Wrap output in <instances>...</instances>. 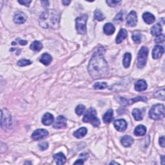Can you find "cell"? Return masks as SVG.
<instances>
[{
  "label": "cell",
  "instance_id": "1",
  "mask_svg": "<svg viewBox=\"0 0 165 165\" xmlns=\"http://www.w3.org/2000/svg\"><path fill=\"white\" fill-rule=\"evenodd\" d=\"M104 48H99L94 52L90 61L88 70L94 79H100L106 76L108 72V65L103 57Z\"/></svg>",
  "mask_w": 165,
  "mask_h": 165
},
{
  "label": "cell",
  "instance_id": "2",
  "mask_svg": "<svg viewBox=\"0 0 165 165\" xmlns=\"http://www.w3.org/2000/svg\"><path fill=\"white\" fill-rule=\"evenodd\" d=\"M60 14L56 10H47L40 16L39 23L41 27L45 28H54L58 25Z\"/></svg>",
  "mask_w": 165,
  "mask_h": 165
},
{
  "label": "cell",
  "instance_id": "3",
  "mask_svg": "<svg viewBox=\"0 0 165 165\" xmlns=\"http://www.w3.org/2000/svg\"><path fill=\"white\" fill-rule=\"evenodd\" d=\"M82 121L85 123H90L95 127H98L100 125V121L97 118L96 111L93 108H90L84 114Z\"/></svg>",
  "mask_w": 165,
  "mask_h": 165
},
{
  "label": "cell",
  "instance_id": "4",
  "mask_svg": "<svg viewBox=\"0 0 165 165\" xmlns=\"http://www.w3.org/2000/svg\"><path fill=\"white\" fill-rule=\"evenodd\" d=\"M149 117L154 120H159L164 117V106L162 104L155 105L149 112Z\"/></svg>",
  "mask_w": 165,
  "mask_h": 165
},
{
  "label": "cell",
  "instance_id": "5",
  "mask_svg": "<svg viewBox=\"0 0 165 165\" xmlns=\"http://www.w3.org/2000/svg\"><path fill=\"white\" fill-rule=\"evenodd\" d=\"M89 16L86 14H82L76 19V28L79 34L84 35L86 33V22Z\"/></svg>",
  "mask_w": 165,
  "mask_h": 165
},
{
  "label": "cell",
  "instance_id": "6",
  "mask_svg": "<svg viewBox=\"0 0 165 165\" xmlns=\"http://www.w3.org/2000/svg\"><path fill=\"white\" fill-rule=\"evenodd\" d=\"M148 55V49L147 47H142L138 54L137 66L139 69H143L146 65Z\"/></svg>",
  "mask_w": 165,
  "mask_h": 165
},
{
  "label": "cell",
  "instance_id": "7",
  "mask_svg": "<svg viewBox=\"0 0 165 165\" xmlns=\"http://www.w3.org/2000/svg\"><path fill=\"white\" fill-rule=\"evenodd\" d=\"M2 127L3 128H9L12 125V118L11 115L9 112L5 109H2Z\"/></svg>",
  "mask_w": 165,
  "mask_h": 165
},
{
  "label": "cell",
  "instance_id": "8",
  "mask_svg": "<svg viewBox=\"0 0 165 165\" xmlns=\"http://www.w3.org/2000/svg\"><path fill=\"white\" fill-rule=\"evenodd\" d=\"M138 23L137 14L135 11H131L127 18V25L131 27L136 26Z\"/></svg>",
  "mask_w": 165,
  "mask_h": 165
},
{
  "label": "cell",
  "instance_id": "9",
  "mask_svg": "<svg viewBox=\"0 0 165 165\" xmlns=\"http://www.w3.org/2000/svg\"><path fill=\"white\" fill-rule=\"evenodd\" d=\"M48 132L45 129H37L32 133V138L34 140H40L48 136Z\"/></svg>",
  "mask_w": 165,
  "mask_h": 165
},
{
  "label": "cell",
  "instance_id": "10",
  "mask_svg": "<svg viewBox=\"0 0 165 165\" xmlns=\"http://www.w3.org/2000/svg\"><path fill=\"white\" fill-rule=\"evenodd\" d=\"M54 128L56 129H61L65 128L66 127V119L64 116L60 115L57 118L56 120L55 121L54 124L53 125Z\"/></svg>",
  "mask_w": 165,
  "mask_h": 165
},
{
  "label": "cell",
  "instance_id": "11",
  "mask_svg": "<svg viewBox=\"0 0 165 165\" xmlns=\"http://www.w3.org/2000/svg\"><path fill=\"white\" fill-rule=\"evenodd\" d=\"M114 127L119 132H123L127 128V123L125 119H121L114 121Z\"/></svg>",
  "mask_w": 165,
  "mask_h": 165
},
{
  "label": "cell",
  "instance_id": "12",
  "mask_svg": "<svg viewBox=\"0 0 165 165\" xmlns=\"http://www.w3.org/2000/svg\"><path fill=\"white\" fill-rule=\"evenodd\" d=\"M27 17L25 13L23 12H18L14 16V21L16 24L21 25L27 21Z\"/></svg>",
  "mask_w": 165,
  "mask_h": 165
},
{
  "label": "cell",
  "instance_id": "13",
  "mask_svg": "<svg viewBox=\"0 0 165 165\" xmlns=\"http://www.w3.org/2000/svg\"><path fill=\"white\" fill-rule=\"evenodd\" d=\"M164 50L163 47L161 45H156L155 47L152 50V57L154 59L157 60L159 57H161L163 54Z\"/></svg>",
  "mask_w": 165,
  "mask_h": 165
},
{
  "label": "cell",
  "instance_id": "14",
  "mask_svg": "<svg viewBox=\"0 0 165 165\" xmlns=\"http://www.w3.org/2000/svg\"><path fill=\"white\" fill-rule=\"evenodd\" d=\"M121 99V103L123 104V105H132L133 103H135V102H138L139 101H147V99L146 98H144V97H138V98H133L131 99L130 100L126 99L125 98H120Z\"/></svg>",
  "mask_w": 165,
  "mask_h": 165
},
{
  "label": "cell",
  "instance_id": "15",
  "mask_svg": "<svg viewBox=\"0 0 165 165\" xmlns=\"http://www.w3.org/2000/svg\"><path fill=\"white\" fill-rule=\"evenodd\" d=\"M54 121V118L51 114L46 113L42 118V123L45 126H50L52 125Z\"/></svg>",
  "mask_w": 165,
  "mask_h": 165
},
{
  "label": "cell",
  "instance_id": "16",
  "mask_svg": "<svg viewBox=\"0 0 165 165\" xmlns=\"http://www.w3.org/2000/svg\"><path fill=\"white\" fill-rule=\"evenodd\" d=\"M133 138L130 135H125L121 139V143L125 147H130L134 143Z\"/></svg>",
  "mask_w": 165,
  "mask_h": 165
},
{
  "label": "cell",
  "instance_id": "17",
  "mask_svg": "<svg viewBox=\"0 0 165 165\" xmlns=\"http://www.w3.org/2000/svg\"><path fill=\"white\" fill-rule=\"evenodd\" d=\"M147 86L148 85L147 82L143 79L139 80L135 83V89L138 92H141L147 90Z\"/></svg>",
  "mask_w": 165,
  "mask_h": 165
},
{
  "label": "cell",
  "instance_id": "18",
  "mask_svg": "<svg viewBox=\"0 0 165 165\" xmlns=\"http://www.w3.org/2000/svg\"><path fill=\"white\" fill-rule=\"evenodd\" d=\"M127 37V31H126V29L125 28H121L120 31L119 32L117 37H116V39H115L116 43L119 44V43H121L124 40H125Z\"/></svg>",
  "mask_w": 165,
  "mask_h": 165
},
{
  "label": "cell",
  "instance_id": "19",
  "mask_svg": "<svg viewBox=\"0 0 165 165\" xmlns=\"http://www.w3.org/2000/svg\"><path fill=\"white\" fill-rule=\"evenodd\" d=\"M115 28L112 23H106L103 27V31L106 35H112L115 32Z\"/></svg>",
  "mask_w": 165,
  "mask_h": 165
},
{
  "label": "cell",
  "instance_id": "20",
  "mask_svg": "<svg viewBox=\"0 0 165 165\" xmlns=\"http://www.w3.org/2000/svg\"><path fill=\"white\" fill-rule=\"evenodd\" d=\"M54 159L56 161V163L57 164H63L66 162V157L65 156V155L61 153H57L54 155Z\"/></svg>",
  "mask_w": 165,
  "mask_h": 165
},
{
  "label": "cell",
  "instance_id": "21",
  "mask_svg": "<svg viewBox=\"0 0 165 165\" xmlns=\"http://www.w3.org/2000/svg\"><path fill=\"white\" fill-rule=\"evenodd\" d=\"M113 119H114V112L112 109H110L106 112L103 117V121L106 124L111 123Z\"/></svg>",
  "mask_w": 165,
  "mask_h": 165
},
{
  "label": "cell",
  "instance_id": "22",
  "mask_svg": "<svg viewBox=\"0 0 165 165\" xmlns=\"http://www.w3.org/2000/svg\"><path fill=\"white\" fill-rule=\"evenodd\" d=\"M52 56L49 54H48V53H44L40 58V62L45 66L49 65L52 62Z\"/></svg>",
  "mask_w": 165,
  "mask_h": 165
},
{
  "label": "cell",
  "instance_id": "23",
  "mask_svg": "<svg viewBox=\"0 0 165 165\" xmlns=\"http://www.w3.org/2000/svg\"><path fill=\"white\" fill-rule=\"evenodd\" d=\"M134 132L136 136H143L147 132V128L146 127H144V125H138V127L135 128Z\"/></svg>",
  "mask_w": 165,
  "mask_h": 165
},
{
  "label": "cell",
  "instance_id": "24",
  "mask_svg": "<svg viewBox=\"0 0 165 165\" xmlns=\"http://www.w3.org/2000/svg\"><path fill=\"white\" fill-rule=\"evenodd\" d=\"M143 20L144 21V22L148 24V25L153 23L155 21V20H156V18H155V16L153 15L152 14L150 13V12L144 13L143 15Z\"/></svg>",
  "mask_w": 165,
  "mask_h": 165
},
{
  "label": "cell",
  "instance_id": "25",
  "mask_svg": "<svg viewBox=\"0 0 165 165\" xmlns=\"http://www.w3.org/2000/svg\"><path fill=\"white\" fill-rule=\"evenodd\" d=\"M162 27H161V25H160V24L157 23L156 24V25H154L152 28H151V34L154 36H158L159 35L161 34V32H162Z\"/></svg>",
  "mask_w": 165,
  "mask_h": 165
},
{
  "label": "cell",
  "instance_id": "26",
  "mask_svg": "<svg viewBox=\"0 0 165 165\" xmlns=\"http://www.w3.org/2000/svg\"><path fill=\"white\" fill-rule=\"evenodd\" d=\"M86 133H87V129L85 127H82L75 131V132H74V135L76 138L80 139L85 137Z\"/></svg>",
  "mask_w": 165,
  "mask_h": 165
},
{
  "label": "cell",
  "instance_id": "27",
  "mask_svg": "<svg viewBox=\"0 0 165 165\" xmlns=\"http://www.w3.org/2000/svg\"><path fill=\"white\" fill-rule=\"evenodd\" d=\"M30 48L33 51L40 52L43 48V45L40 41H33L32 44L31 45Z\"/></svg>",
  "mask_w": 165,
  "mask_h": 165
},
{
  "label": "cell",
  "instance_id": "28",
  "mask_svg": "<svg viewBox=\"0 0 165 165\" xmlns=\"http://www.w3.org/2000/svg\"><path fill=\"white\" fill-rule=\"evenodd\" d=\"M132 115L134 119L136 121H141L143 119V114L142 111L138 108H135L133 110Z\"/></svg>",
  "mask_w": 165,
  "mask_h": 165
},
{
  "label": "cell",
  "instance_id": "29",
  "mask_svg": "<svg viewBox=\"0 0 165 165\" xmlns=\"http://www.w3.org/2000/svg\"><path fill=\"white\" fill-rule=\"evenodd\" d=\"M131 60H132V55H131L130 53H126L124 56L123 60V66L126 69H127V68L130 66Z\"/></svg>",
  "mask_w": 165,
  "mask_h": 165
},
{
  "label": "cell",
  "instance_id": "30",
  "mask_svg": "<svg viewBox=\"0 0 165 165\" xmlns=\"http://www.w3.org/2000/svg\"><path fill=\"white\" fill-rule=\"evenodd\" d=\"M141 38L142 35L139 32L136 31L132 34V40L137 44H139L141 43Z\"/></svg>",
  "mask_w": 165,
  "mask_h": 165
},
{
  "label": "cell",
  "instance_id": "31",
  "mask_svg": "<svg viewBox=\"0 0 165 165\" xmlns=\"http://www.w3.org/2000/svg\"><path fill=\"white\" fill-rule=\"evenodd\" d=\"M94 19L98 20V21H102L105 19V16L104 14L101 12L100 10L97 9L94 12Z\"/></svg>",
  "mask_w": 165,
  "mask_h": 165
},
{
  "label": "cell",
  "instance_id": "32",
  "mask_svg": "<svg viewBox=\"0 0 165 165\" xmlns=\"http://www.w3.org/2000/svg\"><path fill=\"white\" fill-rule=\"evenodd\" d=\"M107 86H108V85L106 82H95V83L93 87L95 90L97 89L103 90L106 89Z\"/></svg>",
  "mask_w": 165,
  "mask_h": 165
},
{
  "label": "cell",
  "instance_id": "33",
  "mask_svg": "<svg viewBox=\"0 0 165 165\" xmlns=\"http://www.w3.org/2000/svg\"><path fill=\"white\" fill-rule=\"evenodd\" d=\"M154 96L158 99L164 101V89L163 88L162 89L157 91L156 93L154 94Z\"/></svg>",
  "mask_w": 165,
  "mask_h": 165
},
{
  "label": "cell",
  "instance_id": "34",
  "mask_svg": "<svg viewBox=\"0 0 165 165\" xmlns=\"http://www.w3.org/2000/svg\"><path fill=\"white\" fill-rule=\"evenodd\" d=\"M89 156L86 154H81V157L79 159H77V161L74 163V164H83L84 162L86 161V159L88 158Z\"/></svg>",
  "mask_w": 165,
  "mask_h": 165
},
{
  "label": "cell",
  "instance_id": "35",
  "mask_svg": "<svg viewBox=\"0 0 165 165\" xmlns=\"http://www.w3.org/2000/svg\"><path fill=\"white\" fill-rule=\"evenodd\" d=\"M85 110V106L82 105H79L76 108V113L78 115H81L83 114Z\"/></svg>",
  "mask_w": 165,
  "mask_h": 165
},
{
  "label": "cell",
  "instance_id": "36",
  "mask_svg": "<svg viewBox=\"0 0 165 165\" xmlns=\"http://www.w3.org/2000/svg\"><path fill=\"white\" fill-rule=\"evenodd\" d=\"M32 64V61L28 60H25V59H23L18 61V65L19 66H27Z\"/></svg>",
  "mask_w": 165,
  "mask_h": 165
},
{
  "label": "cell",
  "instance_id": "37",
  "mask_svg": "<svg viewBox=\"0 0 165 165\" xmlns=\"http://www.w3.org/2000/svg\"><path fill=\"white\" fill-rule=\"evenodd\" d=\"M123 12H119V14H118V15L116 16V17L114 19V21L116 23H120L123 21Z\"/></svg>",
  "mask_w": 165,
  "mask_h": 165
},
{
  "label": "cell",
  "instance_id": "38",
  "mask_svg": "<svg viewBox=\"0 0 165 165\" xmlns=\"http://www.w3.org/2000/svg\"><path fill=\"white\" fill-rule=\"evenodd\" d=\"M164 35L161 34L158 36H157L155 39V42H156L157 44H160V43H163L164 41Z\"/></svg>",
  "mask_w": 165,
  "mask_h": 165
},
{
  "label": "cell",
  "instance_id": "39",
  "mask_svg": "<svg viewBox=\"0 0 165 165\" xmlns=\"http://www.w3.org/2000/svg\"><path fill=\"white\" fill-rule=\"evenodd\" d=\"M106 3H107L108 5L110 7H115L117 5H119L121 3V1H112V0H108V1H106Z\"/></svg>",
  "mask_w": 165,
  "mask_h": 165
},
{
  "label": "cell",
  "instance_id": "40",
  "mask_svg": "<svg viewBox=\"0 0 165 165\" xmlns=\"http://www.w3.org/2000/svg\"><path fill=\"white\" fill-rule=\"evenodd\" d=\"M38 146L41 150H45L48 148V143L46 141H43L39 144Z\"/></svg>",
  "mask_w": 165,
  "mask_h": 165
},
{
  "label": "cell",
  "instance_id": "41",
  "mask_svg": "<svg viewBox=\"0 0 165 165\" xmlns=\"http://www.w3.org/2000/svg\"><path fill=\"white\" fill-rule=\"evenodd\" d=\"M18 3L28 7L30 6V4L32 3V1H31V0H23V1H18Z\"/></svg>",
  "mask_w": 165,
  "mask_h": 165
},
{
  "label": "cell",
  "instance_id": "42",
  "mask_svg": "<svg viewBox=\"0 0 165 165\" xmlns=\"http://www.w3.org/2000/svg\"><path fill=\"white\" fill-rule=\"evenodd\" d=\"M159 144L163 148L165 147V145H164L165 144V143H164V136H162L161 138H160V139H159Z\"/></svg>",
  "mask_w": 165,
  "mask_h": 165
},
{
  "label": "cell",
  "instance_id": "43",
  "mask_svg": "<svg viewBox=\"0 0 165 165\" xmlns=\"http://www.w3.org/2000/svg\"><path fill=\"white\" fill-rule=\"evenodd\" d=\"M62 3H63V4L64 5L66 6V5H69L70 3V1H65L64 0V1L62 2Z\"/></svg>",
  "mask_w": 165,
  "mask_h": 165
},
{
  "label": "cell",
  "instance_id": "44",
  "mask_svg": "<svg viewBox=\"0 0 165 165\" xmlns=\"http://www.w3.org/2000/svg\"><path fill=\"white\" fill-rule=\"evenodd\" d=\"M19 43H20V44L22 45H25L27 44V41H24V40H20V41H19Z\"/></svg>",
  "mask_w": 165,
  "mask_h": 165
},
{
  "label": "cell",
  "instance_id": "45",
  "mask_svg": "<svg viewBox=\"0 0 165 165\" xmlns=\"http://www.w3.org/2000/svg\"><path fill=\"white\" fill-rule=\"evenodd\" d=\"M110 164H119V163H116V162H115V161L111 162V163H110Z\"/></svg>",
  "mask_w": 165,
  "mask_h": 165
},
{
  "label": "cell",
  "instance_id": "46",
  "mask_svg": "<svg viewBox=\"0 0 165 165\" xmlns=\"http://www.w3.org/2000/svg\"><path fill=\"white\" fill-rule=\"evenodd\" d=\"M161 158H162V164H164V162H163V161H164V156H162V157H161Z\"/></svg>",
  "mask_w": 165,
  "mask_h": 165
}]
</instances>
